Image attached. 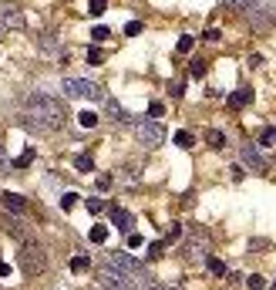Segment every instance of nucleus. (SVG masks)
I'll list each match as a JSON object with an SVG mask.
<instances>
[{"label": "nucleus", "mask_w": 276, "mask_h": 290, "mask_svg": "<svg viewBox=\"0 0 276 290\" xmlns=\"http://www.w3.org/2000/svg\"><path fill=\"white\" fill-rule=\"evenodd\" d=\"M64 118H67V112H64L61 101L44 95V91H34V95H27V101H24L21 125L31 128V132H57V128L64 125Z\"/></svg>", "instance_id": "f257e3e1"}, {"label": "nucleus", "mask_w": 276, "mask_h": 290, "mask_svg": "<svg viewBox=\"0 0 276 290\" xmlns=\"http://www.w3.org/2000/svg\"><path fill=\"white\" fill-rule=\"evenodd\" d=\"M17 263H21V273H24V277H41V273L47 270V250H44L41 243L27 240V243H21Z\"/></svg>", "instance_id": "f03ea898"}, {"label": "nucleus", "mask_w": 276, "mask_h": 290, "mask_svg": "<svg viewBox=\"0 0 276 290\" xmlns=\"http://www.w3.org/2000/svg\"><path fill=\"white\" fill-rule=\"evenodd\" d=\"M98 283L105 290H138L135 277L122 273L118 267H111V263H101V267H98Z\"/></svg>", "instance_id": "7ed1b4c3"}, {"label": "nucleus", "mask_w": 276, "mask_h": 290, "mask_svg": "<svg viewBox=\"0 0 276 290\" xmlns=\"http://www.w3.org/2000/svg\"><path fill=\"white\" fill-rule=\"evenodd\" d=\"M61 88H64L67 98H88V101H105V91L88 78H64L61 81Z\"/></svg>", "instance_id": "20e7f679"}, {"label": "nucleus", "mask_w": 276, "mask_h": 290, "mask_svg": "<svg viewBox=\"0 0 276 290\" xmlns=\"http://www.w3.org/2000/svg\"><path fill=\"white\" fill-rule=\"evenodd\" d=\"M135 135H138V142H142L145 149H158V145L165 142V128H162V122H155V118L142 122L135 128Z\"/></svg>", "instance_id": "39448f33"}, {"label": "nucleus", "mask_w": 276, "mask_h": 290, "mask_svg": "<svg viewBox=\"0 0 276 290\" xmlns=\"http://www.w3.org/2000/svg\"><path fill=\"white\" fill-rule=\"evenodd\" d=\"M108 263H111V267H118L122 273H128V277H135V280H142V277H145L142 263H138V260H132L128 253H118V250H115V253L108 257Z\"/></svg>", "instance_id": "423d86ee"}, {"label": "nucleus", "mask_w": 276, "mask_h": 290, "mask_svg": "<svg viewBox=\"0 0 276 290\" xmlns=\"http://www.w3.org/2000/svg\"><path fill=\"white\" fill-rule=\"evenodd\" d=\"M0 27H11V31H24V14L17 4H0Z\"/></svg>", "instance_id": "0eeeda50"}, {"label": "nucleus", "mask_w": 276, "mask_h": 290, "mask_svg": "<svg viewBox=\"0 0 276 290\" xmlns=\"http://www.w3.org/2000/svg\"><path fill=\"white\" fill-rule=\"evenodd\" d=\"M243 162L253 169V172H266V159L259 156V149H256V145H243Z\"/></svg>", "instance_id": "6e6552de"}, {"label": "nucleus", "mask_w": 276, "mask_h": 290, "mask_svg": "<svg viewBox=\"0 0 276 290\" xmlns=\"http://www.w3.org/2000/svg\"><path fill=\"white\" fill-rule=\"evenodd\" d=\"M111 226H115V230H125V233H132L135 216L128 209H122V206H115V209H111Z\"/></svg>", "instance_id": "1a4fd4ad"}, {"label": "nucleus", "mask_w": 276, "mask_h": 290, "mask_svg": "<svg viewBox=\"0 0 276 290\" xmlns=\"http://www.w3.org/2000/svg\"><path fill=\"white\" fill-rule=\"evenodd\" d=\"M0 199H4V209L17 212V216H24V212H27V199H24L21 192H4Z\"/></svg>", "instance_id": "9d476101"}, {"label": "nucleus", "mask_w": 276, "mask_h": 290, "mask_svg": "<svg viewBox=\"0 0 276 290\" xmlns=\"http://www.w3.org/2000/svg\"><path fill=\"white\" fill-rule=\"evenodd\" d=\"M0 226H4V230H7V233H11L14 240L27 243V230H24V223L17 220V216H4V220H0Z\"/></svg>", "instance_id": "9b49d317"}, {"label": "nucleus", "mask_w": 276, "mask_h": 290, "mask_svg": "<svg viewBox=\"0 0 276 290\" xmlns=\"http://www.w3.org/2000/svg\"><path fill=\"white\" fill-rule=\"evenodd\" d=\"M249 101H253V88H236L229 95V108H232V112H239V108H246Z\"/></svg>", "instance_id": "f8f14e48"}, {"label": "nucleus", "mask_w": 276, "mask_h": 290, "mask_svg": "<svg viewBox=\"0 0 276 290\" xmlns=\"http://www.w3.org/2000/svg\"><path fill=\"white\" fill-rule=\"evenodd\" d=\"M172 142H175L178 149H192V145H196V135L182 128V132H175V135H172Z\"/></svg>", "instance_id": "ddd939ff"}, {"label": "nucleus", "mask_w": 276, "mask_h": 290, "mask_svg": "<svg viewBox=\"0 0 276 290\" xmlns=\"http://www.w3.org/2000/svg\"><path fill=\"white\" fill-rule=\"evenodd\" d=\"M206 142H209V149H226V135H222L219 128H209V132H206Z\"/></svg>", "instance_id": "4468645a"}, {"label": "nucleus", "mask_w": 276, "mask_h": 290, "mask_svg": "<svg viewBox=\"0 0 276 290\" xmlns=\"http://www.w3.org/2000/svg\"><path fill=\"white\" fill-rule=\"evenodd\" d=\"M108 112H111V118H115V122H122V125H128V122H132V115L125 112L122 105H115V101H108Z\"/></svg>", "instance_id": "2eb2a0df"}, {"label": "nucleus", "mask_w": 276, "mask_h": 290, "mask_svg": "<svg viewBox=\"0 0 276 290\" xmlns=\"http://www.w3.org/2000/svg\"><path fill=\"white\" fill-rule=\"evenodd\" d=\"M192 47H196V37H192V34H182V37H178V44H175V51H178V54H189Z\"/></svg>", "instance_id": "dca6fc26"}, {"label": "nucleus", "mask_w": 276, "mask_h": 290, "mask_svg": "<svg viewBox=\"0 0 276 290\" xmlns=\"http://www.w3.org/2000/svg\"><path fill=\"white\" fill-rule=\"evenodd\" d=\"M74 169H77V172H95V162H91V156H77Z\"/></svg>", "instance_id": "f3484780"}, {"label": "nucleus", "mask_w": 276, "mask_h": 290, "mask_svg": "<svg viewBox=\"0 0 276 290\" xmlns=\"http://www.w3.org/2000/svg\"><path fill=\"white\" fill-rule=\"evenodd\" d=\"M91 243H105L108 240V226H91Z\"/></svg>", "instance_id": "a211bd4d"}, {"label": "nucleus", "mask_w": 276, "mask_h": 290, "mask_svg": "<svg viewBox=\"0 0 276 290\" xmlns=\"http://www.w3.org/2000/svg\"><path fill=\"white\" fill-rule=\"evenodd\" d=\"M77 122H81V128H95V125H98V115H95V112H81V115H77Z\"/></svg>", "instance_id": "6ab92c4d"}, {"label": "nucleus", "mask_w": 276, "mask_h": 290, "mask_svg": "<svg viewBox=\"0 0 276 290\" xmlns=\"http://www.w3.org/2000/svg\"><path fill=\"white\" fill-rule=\"evenodd\" d=\"M88 267H91V260L84 257V253H81V257H74V260H71V270H74V273H84V270H88Z\"/></svg>", "instance_id": "aec40b11"}, {"label": "nucleus", "mask_w": 276, "mask_h": 290, "mask_svg": "<svg viewBox=\"0 0 276 290\" xmlns=\"http://www.w3.org/2000/svg\"><path fill=\"white\" fill-rule=\"evenodd\" d=\"M206 71H209V67H206V61H199V57H196V61L189 64V75H192V78H202Z\"/></svg>", "instance_id": "412c9836"}, {"label": "nucleus", "mask_w": 276, "mask_h": 290, "mask_svg": "<svg viewBox=\"0 0 276 290\" xmlns=\"http://www.w3.org/2000/svg\"><path fill=\"white\" fill-rule=\"evenodd\" d=\"M138 290H162V283H158L155 277H148V273H145V277L138 280Z\"/></svg>", "instance_id": "4be33fe9"}, {"label": "nucleus", "mask_w": 276, "mask_h": 290, "mask_svg": "<svg viewBox=\"0 0 276 290\" xmlns=\"http://www.w3.org/2000/svg\"><path fill=\"white\" fill-rule=\"evenodd\" d=\"M105 11H108V4H105V0H91V4H88V14H91V17H101Z\"/></svg>", "instance_id": "5701e85b"}, {"label": "nucleus", "mask_w": 276, "mask_h": 290, "mask_svg": "<svg viewBox=\"0 0 276 290\" xmlns=\"http://www.w3.org/2000/svg\"><path fill=\"white\" fill-rule=\"evenodd\" d=\"M108 37H111V31H108V27H101V24L95 27V31H91V41H95V44H101V41H108Z\"/></svg>", "instance_id": "b1692460"}, {"label": "nucleus", "mask_w": 276, "mask_h": 290, "mask_svg": "<svg viewBox=\"0 0 276 290\" xmlns=\"http://www.w3.org/2000/svg\"><path fill=\"white\" fill-rule=\"evenodd\" d=\"M77 199H81L77 192H64V196H61V209H74V206H77Z\"/></svg>", "instance_id": "393cba45"}, {"label": "nucleus", "mask_w": 276, "mask_h": 290, "mask_svg": "<svg viewBox=\"0 0 276 290\" xmlns=\"http://www.w3.org/2000/svg\"><path fill=\"white\" fill-rule=\"evenodd\" d=\"M178 240H182V226H172V230L165 233V240H162V243L172 246V243H178Z\"/></svg>", "instance_id": "a878e982"}, {"label": "nucleus", "mask_w": 276, "mask_h": 290, "mask_svg": "<svg viewBox=\"0 0 276 290\" xmlns=\"http://www.w3.org/2000/svg\"><path fill=\"white\" fill-rule=\"evenodd\" d=\"M246 283H249V290H263L266 287V277H263V273H249Z\"/></svg>", "instance_id": "bb28decb"}, {"label": "nucleus", "mask_w": 276, "mask_h": 290, "mask_svg": "<svg viewBox=\"0 0 276 290\" xmlns=\"http://www.w3.org/2000/svg\"><path fill=\"white\" fill-rule=\"evenodd\" d=\"M162 253H165V243H162V240H155V243H148V257H152V260H158Z\"/></svg>", "instance_id": "cd10ccee"}, {"label": "nucleus", "mask_w": 276, "mask_h": 290, "mask_svg": "<svg viewBox=\"0 0 276 290\" xmlns=\"http://www.w3.org/2000/svg\"><path fill=\"white\" fill-rule=\"evenodd\" d=\"M259 145H276V128H263L259 132Z\"/></svg>", "instance_id": "c85d7f7f"}, {"label": "nucleus", "mask_w": 276, "mask_h": 290, "mask_svg": "<svg viewBox=\"0 0 276 290\" xmlns=\"http://www.w3.org/2000/svg\"><path fill=\"white\" fill-rule=\"evenodd\" d=\"M31 162H34V149H24V156L17 159L14 166H17V169H27V166H31Z\"/></svg>", "instance_id": "c756f323"}, {"label": "nucleus", "mask_w": 276, "mask_h": 290, "mask_svg": "<svg viewBox=\"0 0 276 290\" xmlns=\"http://www.w3.org/2000/svg\"><path fill=\"white\" fill-rule=\"evenodd\" d=\"M105 61V51L101 47H88V64H101Z\"/></svg>", "instance_id": "7c9ffc66"}, {"label": "nucleus", "mask_w": 276, "mask_h": 290, "mask_svg": "<svg viewBox=\"0 0 276 290\" xmlns=\"http://www.w3.org/2000/svg\"><path fill=\"white\" fill-rule=\"evenodd\" d=\"M122 182H128V186H138V172H135V169H122Z\"/></svg>", "instance_id": "2f4dec72"}, {"label": "nucleus", "mask_w": 276, "mask_h": 290, "mask_svg": "<svg viewBox=\"0 0 276 290\" xmlns=\"http://www.w3.org/2000/svg\"><path fill=\"white\" fill-rule=\"evenodd\" d=\"M0 176H11V159L4 152V145H0Z\"/></svg>", "instance_id": "473e14b6"}, {"label": "nucleus", "mask_w": 276, "mask_h": 290, "mask_svg": "<svg viewBox=\"0 0 276 290\" xmlns=\"http://www.w3.org/2000/svg\"><path fill=\"white\" fill-rule=\"evenodd\" d=\"M202 41H209V44H216V41H222V31H219V27H209V31L202 34Z\"/></svg>", "instance_id": "72a5a7b5"}, {"label": "nucleus", "mask_w": 276, "mask_h": 290, "mask_svg": "<svg viewBox=\"0 0 276 290\" xmlns=\"http://www.w3.org/2000/svg\"><path fill=\"white\" fill-rule=\"evenodd\" d=\"M125 34H128V37H138V34H142V21H128L125 24Z\"/></svg>", "instance_id": "f704fd0d"}, {"label": "nucleus", "mask_w": 276, "mask_h": 290, "mask_svg": "<svg viewBox=\"0 0 276 290\" xmlns=\"http://www.w3.org/2000/svg\"><path fill=\"white\" fill-rule=\"evenodd\" d=\"M209 270L216 273V277H226V263H222V260H216V257L209 260Z\"/></svg>", "instance_id": "c9c22d12"}, {"label": "nucleus", "mask_w": 276, "mask_h": 290, "mask_svg": "<svg viewBox=\"0 0 276 290\" xmlns=\"http://www.w3.org/2000/svg\"><path fill=\"white\" fill-rule=\"evenodd\" d=\"M148 115H152V118H162V115H165V105H162V101H152V105H148Z\"/></svg>", "instance_id": "e433bc0d"}, {"label": "nucleus", "mask_w": 276, "mask_h": 290, "mask_svg": "<svg viewBox=\"0 0 276 290\" xmlns=\"http://www.w3.org/2000/svg\"><path fill=\"white\" fill-rule=\"evenodd\" d=\"M101 209H105V199H88V212H95V216H98Z\"/></svg>", "instance_id": "4c0bfd02"}, {"label": "nucleus", "mask_w": 276, "mask_h": 290, "mask_svg": "<svg viewBox=\"0 0 276 290\" xmlns=\"http://www.w3.org/2000/svg\"><path fill=\"white\" fill-rule=\"evenodd\" d=\"M172 95H175V98H182V95H186V81H172Z\"/></svg>", "instance_id": "58836bf2"}, {"label": "nucleus", "mask_w": 276, "mask_h": 290, "mask_svg": "<svg viewBox=\"0 0 276 290\" xmlns=\"http://www.w3.org/2000/svg\"><path fill=\"white\" fill-rule=\"evenodd\" d=\"M111 182H115L111 176H98V189H101V192H105V189H111Z\"/></svg>", "instance_id": "ea45409f"}, {"label": "nucleus", "mask_w": 276, "mask_h": 290, "mask_svg": "<svg viewBox=\"0 0 276 290\" xmlns=\"http://www.w3.org/2000/svg\"><path fill=\"white\" fill-rule=\"evenodd\" d=\"M128 246H132V250H138V246H142V236H138V233H128Z\"/></svg>", "instance_id": "a19ab883"}, {"label": "nucleus", "mask_w": 276, "mask_h": 290, "mask_svg": "<svg viewBox=\"0 0 276 290\" xmlns=\"http://www.w3.org/2000/svg\"><path fill=\"white\" fill-rule=\"evenodd\" d=\"M229 172H232V179H236V182H239V179H243V176H246V172H243V166H232V169H229Z\"/></svg>", "instance_id": "79ce46f5"}, {"label": "nucleus", "mask_w": 276, "mask_h": 290, "mask_svg": "<svg viewBox=\"0 0 276 290\" xmlns=\"http://www.w3.org/2000/svg\"><path fill=\"white\" fill-rule=\"evenodd\" d=\"M0 277H11V263H4V260H0Z\"/></svg>", "instance_id": "37998d69"}, {"label": "nucleus", "mask_w": 276, "mask_h": 290, "mask_svg": "<svg viewBox=\"0 0 276 290\" xmlns=\"http://www.w3.org/2000/svg\"><path fill=\"white\" fill-rule=\"evenodd\" d=\"M0 34H4V27H0Z\"/></svg>", "instance_id": "c03bdc74"}]
</instances>
